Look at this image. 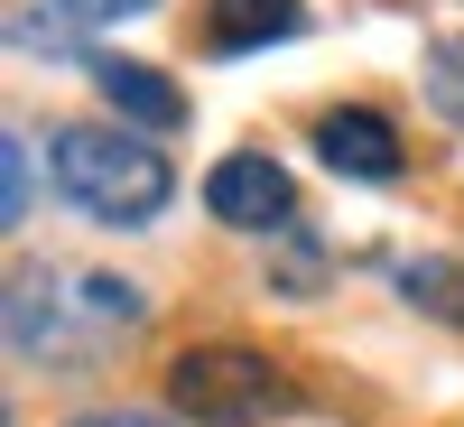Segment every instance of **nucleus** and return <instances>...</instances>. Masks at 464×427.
Returning a JSON list of instances; mask_svg holds the SVG:
<instances>
[{
	"label": "nucleus",
	"instance_id": "f257e3e1",
	"mask_svg": "<svg viewBox=\"0 0 464 427\" xmlns=\"http://www.w3.org/2000/svg\"><path fill=\"white\" fill-rule=\"evenodd\" d=\"M56 186H65V205L74 214H93V223H159L168 196H177V168L159 159V140H140L130 121L121 131H93V121H74L56 131Z\"/></svg>",
	"mask_w": 464,
	"mask_h": 427
},
{
	"label": "nucleus",
	"instance_id": "f03ea898",
	"mask_svg": "<svg viewBox=\"0 0 464 427\" xmlns=\"http://www.w3.org/2000/svg\"><path fill=\"white\" fill-rule=\"evenodd\" d=\"M297 391L279 381V363L251 344H186L168 363V409L196 427H269Z\"/></svg>",
	"mask_w": 464,
	"mask_h": 427
},
{
	"label": "nucleus",
	"instance_id": "7ed1b4c3",
	"mask_svg": "<svg viewBox=\"0 0 464 427\" xmlns=\"http://www.w3.org/2000/svg\"><path fill=\"white\" fill-rule=\"evenodd\" d=\"M205 214L232 223V232H288L297 186H288V168L269 159V149H232V159H214V177H205Z\"/></svg>",
	"mask_w": 464,
	"mask_h": 427
},
{
	"label": "nucleus",
	"instance_id": "20e7f679",
	"mask_svg": "<svg viewBox=\"0 0 464 427\" xmlns=\"http://www.w3.org/2000/svg\"><path fill=\"white\" fill-rule=\"evenodd\" d=\"M316 159L334 168V177H362V186H391L400 168H409V149H400V131L381 121V112H325L316 121Z\"/></svg>",
	"mask_w": 464,
	"mask_h": 427
},
{
	"label": "nucleus",
	"instance_id": "39448f33",
	"mask_svg": "<svg viewBox=\"0 0 464 427\" xmlns=\"http://www.w3.org/2000/svg\"><path fill=\"white\" fill-rule=\"evenodd\" d=\"M84 65H93V93L121 112L130 131H186V93L159 65H140V56H84Z\"/></svg>",
	"mask_w": 464,
	"mask_h": 427
},
{
	"label": "nucleus",
	"instance_id": "423d86ee",
	"mask_svg": "<svg viewBox=\"0 0 464 427\" xmlns=\"http://www.w3.org/2000/svg\"><path fill=\"white\" fill-rule=\"evenodd\" d=\"M306 10L297 0H214L205 10V47L214 56H251V47H279V37H297Z\"/></svg>",
	"mask_w": 464,
	"mask_h": 427
},
{
	"label": "nucleus",
	"instance_id": "0eeeda50",
	"mask_svg": "<svg viewBox=\"0 0 464 427\" xmlns=\"http://www.w3.org/2000/svg\"><path fill=\"white\" fill-rule=\"evenodd\" d=\"M400 297L428 306V316H446V325H464V260H409L400 269Z\"/></svg>",
	"mask_w": 464,
	"mask_h": 427
},
{
	"label": "nucleus",
	"instance_id": "6e6552de",
	"mask_svg": "<svg viewBox=\"0 0 464 427\" xmlns=\"http://www.w3.org/2000/svg\"><path fill=\"white\" fill-rule=\"evenodd\" d=\"M0 159H10V196H0V223H28V205H37V177H28V131H10V140H0Z\"/></svg>",
	"mask_w": 464,
	"mask_h": 427
},
{
	"label": "nucleus",
	"instance_id": "1a4fd4ad",
	"mask_svg": "<svg viewBox=\"0 0 464 427\" xmlns=\"http://www.w3.org/2000/svg\"><path fill=\"white\" fill-rule=\"evenodd\" d=\"M428 93H437V112H446V121H464V37H446V47H437Z\"/></svg>",
	"mask_w": 464,
	"mask_h": 427
},
{
	"label": "nucleus",
	"instance_id": "9d476101",
	"mask_svg": "<svg viewBox=\"0 0 464 427\" xmlns=\"http://www.w3.org/2000/svg\"><path fill=\"white\" fill-rule=\"evenodd\" d=\"M47 10H65V19L102 28V19H140V10H159V0H47Z\"/></svg>",
	"mask_w": 464,
	"mask_h": 427
},
{
	"label": "nucleus",
	"instance_id": "9b49d317",
	"mask_svg": "<svg viewBox=\"0 0 464 427\" xmlns=\"http://www.w3.org/2000/svg\"><path fill=\"white\" fill-rule=\"evenodd\" d=\"M74 427H168V418H130V409H102V418H74Z\"/></svg>",
	"mask_w": 464,
	"mask_h": 427
}]
</instances>
